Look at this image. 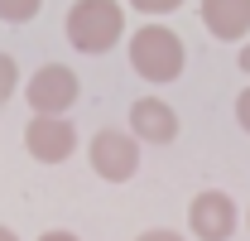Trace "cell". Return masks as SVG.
I'll list each match as a JSON object with an SVG mask.
<instances>
[{
  "label": "cell",
  "instance_id": "52a82bcc",
  "mask_svg": "<svg viewBox=\"0 0 250 241\" xmlns=\"http://www.w3.org/2000/svg\"><path fill=\"white\" fill-rule=\"evenodd\" d=\"M130 135L145 140V145H168L178 135V111L168 101H159V96H140L130 106Z\"/></svg>",
  "mask_w": 250,
  "mask_h": 241
},
{
  "label": "cell",
  "instance_id": "6da1fadb",
  "mask_svg": "<svg viewBox=\"0 0 250 241\" xmlns=\"http://www.w3.org/2000/svg\"><path fill=\"white\" fill-rule=\"evenodd\" d=\"M183 63H188V48L168 24H145L130 34V68L145 82H178Z\"/></svg>",
  "mask_w": 250,
  "mask_h": 241
},
{
  "label": "cell",
  "instance_id": "ba28073f",
  "mask_svg": "<svg viewBox=\"0 0 250 241\" xmlns=\"http://www.w3.org/2000/svg\"><path fill=\"white\" fill-rule=\"evenodd\" d=\"M202 24L221 44L250 39V0H202Z\"/></svg>",
  "mask_w": 250,
  "mask_h": 241
},
{
  "label": "cell",
  "instance_id": "277c9868",
  "mask_svg": "<svg viewBox=\"0 0 250 241\" xmlns=\"http://www.w3.org/2000/svg\"><path fill=\"white\" fill-rule=\"evenodd\" d=\"M236 203H231V193H221V188H202L192 203H188V227H192V237L197 241H231L236 232Z\"/></svg>",
  "mask_w": 250,
  "mask_h": 241
},
{
  "label": "cell",
  "instance_id": "3957f363",
  "mask_svg": "<svg viewBox=\"0 0 250 241\" xmlns=\"http://www.w3.org/2000/svg\"><path fill=\"white\" fill-rule=\"evenodd\" d=\"M87 154H92V169L106 183H125V179H135V169H140V140L125 135V130H96Z\"/></svg>",
  "mask_w": 250,
  "mask_h": 241
},
{
  "label": "cell",
  "instance_id": "2e32d148",
  "mask_svg": "<svg viewBox=\"0 0 250 241\" xmlns=\"http://www.w3.org/2000/svg\"><path fill=\"white\" fill-rule=\"evenodd\" d=\"M0 241H20V237H15V232H10V227H0Z\"/></svg>",
  "mask_w": 250,
  "mask_h": 241
},
{
  "label": "cell",
  "instance_id": "7c38bea8",
  "mask_svg": "<svg viewBox=\"0 0 250 241\" xmlns=\"http://www.w3.org/2000/svg\"><path fill=\"white\" fill-rule=\"evenodd\" d=\"M236 120H241V130L250 135V87L241 92V96H236Z\"/></svg>",
  "mask_w": 250,
  "mask_h": 241
},
{
  "label": "cell",
  "instance_id": "9a60e30c",
  "mask_svg": "<svg viewBox=\"0 0 250 241\" xmlns=\"http://www.w3.org/2000/svg\"><path fill=\"white\" fill-rule=\"evenodd\" d=\"M236 63H241V72H250V39L241 44V58H236Z\"/></svg>",
  "mask_w": 250,
  "mask_h": 241
},
{
  "label": "cell",
  "instance_id": "5b68a950",
  "mask_svg": "<svg viewBox=\"0 0 250 241\" xmlns=\"http://www.w3.org/2000/svg\"><path fill=\"white\" fill-rule=\"evenodd\" d=\"M24 96H29V106L39 111V116H62V111L77 101V72L62 68V63H43V68L29 77Z\"/></svg>",
  "mask_w": 250,
  "mask_h": 241
},
{
  "label": "cell",
  "instance_id": "8fae6325",
  "mask_svg": "<svg viewBox=\"0 0 250 241\" xmlns=\"http://www.w3.org/2000/svg\"><path fill=\"white\" fill-rule=\"evenodd\" d=\"M130 5H135L140 15H168V10H178L183 0H130Z\"/></svg>",
  "mask_w": 250,
  "mask_h": 241
},
{
  "label": "cell",
  "instance_id": "9c48e42d",
  "mask_svg": "<svg viewBox=\"0 0 250 241\" xmlns=\"http://www.w3.org/2000/svg\"><path fill=\"white\" fill-rule=\"evenodd\" d=\"M39 5H43V0H0V20H5V24H24V20L39 15Z\"/></svg>",
  "mask_w": 250,
  "mask_h": 241
},
{
  "label": "cell",
  "instance_id": "e0dca14e",
  "mask_svg": "<svg viewBox=\"0 0 250 241\" xmlns=\"http://www.w3.org/2000/svg\"><path fill=\"white\" fill-rule=\"evenodd\" d=\"M246 222H250V212H246Z\"/></svg>",
  "mask_w": 250,
  "mask_h": 241
},
{
  "label": "cell",
  "instance_id": "4fadbf2b",
  "mask_svg": "<svg viewBox=\"0 0 250 241\" xmlns=\"http://www.w3.org/2000/svg\"><path fill=\"white\" fill-rule=\"evenodd\" d=\"M135 241H183L178 232H168V227H149V232H140Z\"/></svg>",
  "mask_w": 250,
  "mask_h": 241
},
{
  "label": "cell",
  "instance_id": "30bf717a",
  "mask_svg": "<svg viewBox=\"0 0 250 241\" xmlns=\"http://www.w3.org/2000/svg\"><path fill=\"white\" fill-rule=\"evenodd\" d=\"M15 87H20V68H15V58H10V53H0V101H10V96H15Z\"/></svg>",
  "mask_w": 250,
  "mask_h": 241
},
{
  "label": "cell",
  "instance_id": "5bb4252c",
  "mask_svg": "<svg viewBox=\"0 0 250 241\" xmlns=\"http://www.w3.org/2000/svg\"><path fill=\"white\" fill-rule=\"evenodd\" d=\"M39 241H77V237H72V232H62V227H53V232H43Z\"/></svg>",
  "mask_w": 250,
  "mask_h": 241
},
{
  "label": "cell",
  "instance_id": "7a4b0ae2",
  "mask_svg": "<svg viewBox=\"0 0 250 241\" xmlns=\"http://www.w3.org/2000/svg\"><path fill=\"white\" fill-rule=\"evenodd\" d=\"M62 29H67V44L77 48V53H106V48H116V39L125 34V15L116 0H77L72 10H67V20H62Z\"/></svg>",
  "mask_w": 250,
  "mask_h": 241
},
{
  "label": "cell",
  "instance_id": "8992f818",
  "mask_svg": "<svg viewBox=\"0 0 250 241\" xmlns=\"http://www.w3.org/2000/svg\"><path fill=\"white\" fill-rule=\"evenodd\" d=\"M24 150L39 164H62L67 154L77 150V130H72L67 116H34L24 125Z\"/></svg>",
  "mask_w": 250,
  "mask_h": 241
}]
</instances>
